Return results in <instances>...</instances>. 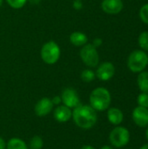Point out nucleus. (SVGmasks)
Instances as JSON below:
<instances>
[{"mask_svg": "<svg viewBox=\"0 0 148 149\" xmlns=\"http://www.w3.org/2000/svg\"><path fill=\"white\" fill-rule=\"evenodd\" d=\"M72 118L79 128L85 130L91 129L98 121L97 111L90 105L79 104L78 107L73 108Z\"/></svg>", "mask_w": 148, "mask_h": 149, "instance_id": "nucleus-1", "label": "nucleus"}, {"mask_svg": "<svg viewBox=\"0 0 148 149\" xmlns=\"http://www.w3.org/2000/svg\"><path fill=\"white\" fill-rule=\"evenodd\" d=\"M90 106L97 112H103L109 108L112 101L110 92L105 87L93 89L89 97Z\"/></svg>", "mask_w": 148, "mask_h": 149, "instance_id": "nucleus-2", "label": "nucleus"}, {"mask_svg": "<svg viewBox=\"0 0 148 149\" xmlns=\"http://www.w3.org/2000/svg\"><path fill=\"white\" fill-rule=\"evenodd\" d=\"M61 56V49L54 40H49L40 50L41 59L47 65H55Z\"/></svg>", "mask_w": 148, "mask_h": 149, "instance_id": "nucleus-3", "label": "nucleus"}, {"mask_svg": "<svg viewBox=\"0 0 148 149\" xmlns=\"http://www.w3.org/2000/svg\"><path fill=\"white\" fill-rule=\"evenodd\" d=\"M147 65L148 55L143 50H135L128 56L127 67L134 73H140L143 72Z\"/></svg>", "mask_w": 148, "mask_h": 149, "instance_id": "nucleus-4", "label": "nucleus"}, {"mask_svg": "<svg viewBox=\"0 0 148 149\" xmlns=\"http://www.w3.org/2000/svg\"><path fill=\"white\" fill-rule=\"evenodd\" d=\"M79 56L82 62L89 68H95L99 63V54L95 46L92 44L83 45L79 52Z\"/></svg>", "mask_w": 148, "mask_h": 149, "instance_id": "nucleus-5", "label": "nucleus"}, {"mask_svg": "<svg viewBox=\"0 0 148 149\" xmlns=\"http://www.w3.org/2000/svg\"><path fill=\"white\" fill-rule=\"evenodd\" d=\"M109 141L115 148H123L127 145L130 141V133L124 127H116L109 134Z\"/></svg>", "mask_w": 148, "mask_h": 149, "instance_id": "nucleus-6", "label": "nucleus"}, {"mask_svg": "<svg viewBox=\"0 0 148 149\" xmlns=\"http://www.w3.org/2000/svg\"><path fill=\"white\" fill-rule=\"evenodd\" d=\"M61 100L63 104L69 108H75L80 104V100L79 94L75 89L72 87H66L63 90L61 95Z\"/></svg>", "mask_w": 148, "mask_h": 149, "instance_id": "nucleus-7", "label": "nucleus"}, {"mask_svg": "<svg viewBox=\"0 0 148 149\" xmlns=\"http://www.w3.org/2000/svg\"><path fill=\"white\" fill-rule=\"evenodd\" d=\"M95 74H96V78H98L99 80L108 81L115 74V66L112 62L109 61L103 62L97 66Z\"/></svg>", "mask_w": 148, "mask_h": 149, "instance_id": "nucleus-8", "label": "nucleus"}, {"mask_svg": "<svg viewBox=\"0 0 148 149\" xmlns=\"http://www.w3.org/2000/svg\"><path fill=\"white\" fill-rule=\"evenodd\" d=\"M124 3L122 0H103L101 3L102 10L109 15H117L123 10Z\"/></svg>", "mask_w": 148, "mask_h": 149, "instance_id": "nucleus-9", "label": "nucleus"}, {"mask_svg": "<svg viewBox=\"0 0 148 149\" xmlns=\"http://www.w3.org/2000/svg\"><path fill=\"white\" fill-rule=\"evenodd\" d=\"M53 106L54 105L52 104V101L51 99L46 98V97L42 98L35 105V107H34L35 113L38 117H44L52 111Z\"/></svg>", "mask_w": 148, "mask_h": 149, "instance_id": "nucleus-10", "label": "nucleus"}, {"mask_svg": "<svg viewBox=\"0 0 148 149\" xmlns=\"http://www.w3.org/2000/svg\"><path fill=\"white\" fill-rule=\"evenodd\" d=\"M133 120L138 127H146L148 126V108L136 107L133 111Z\"/></svg>", "mask_w": 148, "mask_h": 149, "instance_id": "nucleus-11", "label": "nucleus"}, {"mask_svg": "<svg viewBox=\"0 0 148 149\" xmlns=\"http://www.w3.org/2000/svg\"><path fill=\"white\" fill-rule=\"evenodd\" d=\"M53 117L58 122L65 123V122H68L72 117V111L71 108L65 107V105L58 106L54 110Z\"/></svg>", "mask_w": 148, "mask_h": 149, "instance_id": "nucleus-12", "label": "nucleus"}, {"mask_svg": "<svg viewBox=\"0 0 148 149\" xmlns=\"http://www.w3.org/2000/svg\"><path fill=\"white\" fill-rule=\"evenodd\" d=\"M69 41L72 45L77 47H82L88 42V37L82 31H73L70 34Z\"/></svg>", "mask_w": 148, "mask_h": 149, "instance_id": "nucleus-13", "label": "nucleus"}, {"mask_svg": "<svg viewBox=\"0 0 148 149\" xmlns=\"http://www.w3.org/2000/svg\"><path fill=\"white\" fill-rule=\"evenodd\" d=\"M107 119L111 124L119 126L124 120V114L120 109L117 107H111L107 111Z\"/></svg>", "mask_w": 148, "mask_h": 149, "instance_id": "nucleus-14", "label": "nucleus"}, {"mask_svg": "<svg viewBox=\"0 0 148 149\" xmlns=\"http://www.w3.org/2000/svg\"><path fill=\"white\" fill-rule=\"evenodd\" d=\"M137 84L141 93L148 94V72L143 71L140 72L137 78Z\"/></svg>", "mask_w": 148, "mask_h": 149, "instance_id": "nucleus-15", "label": "nucleus"}, {"mask_svg": "<svg viewBox=\"0 0 148 149\" xmlns=\"http://www.w3.org/2000/svg\"><path fill=\"white\" fill-rule=\"evenodd\" d=\"M6 149H29V148L22 139L11 138L6 144Z\"/></svg>", "mask_w": 148, "mask_h": 149, "instance_id": "nucleus-16", "label": "nucleus"}, {"mask_svg": "<svg viewBox=\"0 0 148 149\" xmlns=\"http://www.w3.org/2000/svg\"><path fill=\"white\" fill-rule=\"evenodd\" d=\"M80 78H81L83 82L90 83V82H92V81H93L95 79L96 74H95V72H93L92 69L87 68V69H85V70H83L81 72Z\"/></svg>", "mask_w": 148, "mask_h": 149, "instance_id": "nucleus-17", "label": "nucleus"}, {"mask_svg": "<svg viewBox=\"0 0 148 149\" xmlns=\"http://www.w3.org/2000/svg\"><path fill=\"white\" fill-rule=\"evenodd\" d=\"M43 147H44V141L40 136L35 135L31 139L29 143L30 149H42Z\"/></svg>", "mask_w": 148, "mask_h": 149, "instance_id": "nucleus-18", "label": "nucleus"}, {"mask_svg": "<svg viewBox=\"0 0 148 149\" xmlns=\"http://www.w3.org/2000/svg\"><path fill=\"white\" fill-rule=\"evenodd\" d=\"M140 47L144 51L148 52V31H142L138 38Z\"/></svg>", "mask_w": 148, "mask_h": 149, "instance_id": "nucleus-19", "label": "nucleus"}, {"mask_svg": "<svg viewBox=\"0 0 148 149\" xmlns=\"http://www.w3.org/2000/svg\"><path fill=\"white\" fill-rule=\"evenodd\" d=\"M9 6L15 10L22 9L28 2V0H5Z\"/></svg>", "mask_w": 148, "mask_h": 149, "instance_id": "nucleus-20", "label": "nucleus"}, {"mask_svg": "<svg viewBox=\"0 0 148 149\" xmlns=\"http://www.w3.org/2000/svg\"><path fill=\"white\" fill-rule=\"evenodd\" d=\"M140 17L141 21L148 24V3L144 4L140 10Z\"/></svg>", "mask_w": 148, "mask_h": 149, "instance_id": "nucleus-21", "label": "nucleus"}, {"mask_svg": "<svg viewBox=\"0 0 148 149\" xmlns=\"http://www.w3.org/2000/svg\"><path fill=\"white\" fill-rule=\"evenodd\" d=\"M137 101L140 107H146L148 108V94L147 93H141L140 94H139L138 98H137Z\"/></svg>", "mask_w": 148, "mask_h": 149, "instance_id": "nucleus-22", "label": "nucleus"}, {"mask_svg": "<svg viewBox=\"0 0 148 149\" xmlns=\"http://www.w3.org/2000/svg\"><path fill=\"white\" fill-rule=\"evenodd\" d=\"M83 6H84V3H83L82 0H74L72 2V7L76 10H82L83 9Z\"/></svg>", "mask_w": 148, "mask_h": 149, "instance_id": "nucleus-23", "label": "nucleus"}, {"mask_svg": "<svg viewBox=\"0 0 148 149\" xmlns=\"http://www.w3.org/2000/svg\"><path fill=\"white\" fill-rule=\"evenodd\" d=\"M102 44H103V39L100 38H95L92 40V45L93 46H95L96 48L100 47V46L102 45Z\"/></svg>", "mask_w": 148, "mask_h": 149, "instance_id": "nucleus-24", "label": "nucleus"}, {"mask_svg": "<svg viewBox=\"0 0 148 149\" xmlns=\"http://www.w3.org/2000/svg\"><path fill=\"white\" fill-rule=\"evenodd\" d=\"M51 101H52V104H53V105L58 106V105L62 102V100H61V97H60V96H54V97L51 99Z\"/></svg>", "mask_w": 148, "mask_h": 149, "instance_id": "nucleus-25", "label": "nucleus"}, {"mask_svg": "<svg viewBox=\"0 0 148 149\" xmlns=\"http://www.w3.org/2000/svg\"><path fill=\"white\" fill-rule=\"evenodd\" d=\"M0 149H6V142L1 137H0Z\"/></svg>", "mask_w": 148, "mask_h": 149, "instance_id": "nucleus-26", "label": "nucleus"}, {"mask_svg": "<svg viewBox=\"0 0 148 149\" xmlns=\"http://www.w3.org/2000/svg\"><path fill=\"white\" fill-rule=\"evenodd\" d=\"M28 2H30L33 5H37V4H38L41 2V0H28Z\"/></svg>", "mask_w": 148, "mask_h": 149, "instance_id": "nucleus-27", "label": "nucleus"}, {"mask_svg": "<svg viewBox=\"0 0 148 149\" xmlns=\"http://www.w3.org/2000/svg\"><path fill=\"white\" fill-rule=\"evenodd\" d=\"M80 149H95L93 147H92V146H90V145H85V146H83L82 148Z\"/></svg>", "mask_w": 148, "mask_h": 149, "instance_id": "nucleus-28", "label": "nucleus"}, {"mask_svg": "<svg viewBox=\"0 0 148 149\" xmlns=\"http://www.w3.org/2000/svg\"><path fill=\"white\" fill-rule=\"evenodd\" d=\"M140 149H148V143H147V144H145V145H143L141 148Z\"/></svg>", "mask_w": 148, "mask_h": 149, "instance_id": "nucleus-29", "label": "nucleus"}, {"mask_svg": "<svg viewBox=\"0 0 148 149\" xmlns=\"http://www.w3.org/2000/svg\"><path fill=\"white\" fill-rule=\"evenodd\" d=\"M101 149H113L110 146H104V147H102Z\"/></svg>", "mask_w": 148, "mask_h": 149, "instance_id": "nucleus-30", "label": "nucleus"}, {"mask_svg": "<svg viewBox=\"0 0 148 149\" xmlns=\"http://www.w3.org/2000/svg\"><path fill=\"white\" fill-rule=\"evenodd\" d=\"M146 137H147V139L148 141V128L147 129V131H146Z\"/></svg>", "mask_w": 148, "mask_h": 149, "instance_id": "nucleus-31", "label": "nucleus"}, {"mask_svg": "<svg viewBox=\"0 0 148 149\" xmlns=\"http://www.w3.org/2000/svg\"><path fill=\"white\" fill-rule=\"evenodd\" d=\"M3 0H0V7L2 6V4H3Z\"/></svg>", "mask_w": 148, "mask_h": 149, "instance_id": "nucleus-32", "label": "nucleus"}]
</instances>
